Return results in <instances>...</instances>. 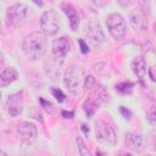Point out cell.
Returning a JSON list of instances; mask_svg holds the SVG:
<instances>
[{
	"label": "cell",
	"instance_id": "7",
	"mask_svg": "<svg viewBox=\"0 0 156 156\" xmlns=\"http://www.w3.org/2000/svg\"><path fill=\"white\" fill-rule=\"evenodd\" d=\"M85 34H87L88 39L90 40V43L94 45H99L100 43H102L105 40V34L101 29V26L95 20H91L87 23Z\"/></svg>",
	"mask_w": 156,
	"mask_h": 156
},
{
	"label": "cell",
	"instance_id": "24",
	"mask_svg": "<svg viewBox=\"0 0 156 156\" xmlns=\"http://www.w3.org/2000/svg\"><path fill=\"white\" fill-rule=\"evenodd\" d=\"M119 111L122 112V115H123L126 118H130L132 113H130V111H129V110H127L124 106H121V107H119Z\"/></svg>",
	"mask_w": 156,
	"mask_h": 156
},
{
	"label": "cell",
	"instance_id": "1",
	"mask_svg": "<svg viewBox=\"0 0 156 156\" xmlns=\"http://www.w3.org/2000/svg\"><path fill=\"white\" fill-rule=\"evenodd\" d=\"M46 46L48 40L43 32H32L23 39V52L32 61L43 58L46 52Z\"/></svg>",
	"mask_w": 156,
	"mask_h": 156
},
{
	"label": "cell",
	"instance_id": "25",
	"mask_svg": "<svg viewBox=\"0 0 156 156\" xmlns=\"http://www.w3.org/2000/svg\"><path fill=\"white\" fill-rule=\"evenodd\" d=\"M108 1H110V0H91V2H93L94 5H96V6H99V7L105 6Z\"/></svg>",
	"mask_w": 156,
	"mask_h": 156
},
{
	"label": "cell",
	"instance_id": "10",
	"mask_svg": "<svg viewBox=\"0 0 156 156\" xmlns=\"http://www.w3.org/2000/svg\"><path fill=\"white\" fill-rule=\"evenodd\" d=\"M61 65L62 58H57L55 56L49 57V60L45 61V73L54 80H57L61 73Z\"/></svg>",
	"mask_w": 156,
	"mask_h": 156
},
{
	"label": "cell",
	"instance_id": "18",
	"mask_svg": "<svg viewBox=\"0 0 156 156\" xmlns=\"http://www.w3.org/2000/svg\"><path fill=\"white\" fill-rule=\"evenodd\" d=\"M132 87H133L132 83H121V84H118V85L116 87V89H117V91H119L121 94H126V93H129V91L132 90Z\"/></svg>",
	"mask_w": 156,
	"mask_h": 156
},
{
	"label": "cell",
	"instance_id": "29",
	"mask_svg": "<svg viewBox=\"0 0 156 156\" xmlns=\"http://www.w3.org/2000/svg\"><path fill=\"white\" fill-rule=\"evenodd\" d=\"M154 29H155V34H156V23H155V26H154Z\"/></svg>",
	"mask_w": 156,
	"mask_h": 156
},
{
	"label": "cell",
	"instance_id": "17",
	"mask_svg": "<svg viewBox=\"0 0 156 156\" xmlns=\"http://www.w3.org/2000/svg\"><path fill=\"white\" fill-rule=\"evenodd\" d=\"M84 87L88 89V90H93L98 87V83H96V79L93 77V76H87L85 77V80H84Z\"/></svg>",
	"mask_w": 156,
	"mask_h": 156
},
{
	"label": "cell",
	"instance_id": "4",
	"mask_svg": "<svg viewBox=\"0 0 156 156\" xmlns=\"http://www.w3.org/2000/svg\"><path fill=\"white\" fill-rule=\"evenodd\" d=\"M40 28L45 35H55L60 29V18L54 10L45 11L40 17Z\"/></svg>",
	"mask_w": 156,
	"mask_h": 156
},
{
	"label": "cell",
	"instance_id": "19",
	"mask_svg": "<svg viewBox=\"0 0 156 156\" xmlns=\"http://www.w3.org/2000/svg\"><path fill=\"white\" fill-rule=\"evenodd\" d=\"M76 141H77V144H78V149H79L80 155H83V156H89V151H88V149L85 147L84 141H83L80 138H77Z\"/></svg>",
	"mask_w": 156,
	"mask_h": 156
},
{
	"label": "cell",
	"instance_id": "22",
	"mask_svg": "<svg viewBox=\"0 0 156 156\" xmlns=\"http://www.w3.org/2000/svg\"><path fill=\"white\" fill-rule=\"evenodd\" d=\"M135 0H117V2L122 6V7H129Z\"/></svg>",
	"mask_w": 156,
	"mask_h": 156
},
{
	"label": "cell",
	"instance_id": "21",
	"mask_svg": "<svg viewBox=\"0 0 156 156\" xmlns=\"http://www.w3.org/2000/svg\"><path fill=\"white\" fill-rule=\"evenodd\" d=\"M147 121L152 124V126H156V110H152L147 113Z\"/></svg>",
	"mask_w": 156,
	"mask_h": 156
},
{
	"label": "cell",
	"instance_id": "23",
	"mask_svg": "<svg viewBox=\"0 0 156 156\" xmlns=\"http://www.w3.org/2000/svg\"><path fill=\"white\" fill-rule=\"evenodd\" d=\"M78 43H79V45H80V51H82L83 54H87V52L89 51V49H88V46L85 45L84 40H83V39H79V40H78Z\"/></svg>",
	"mask_w": 156,
	"mask_h": 156
},
{
	"label": "cell",
	"instance_id": "14",
	"mask_svg": "<svg viewBox=\"0 0 156 156\" xmlns=\"http://www.w3.org/2000/svg\"><path fill=\"white\" fill-rule=\"evenodd\" d=\"M62 10L65 11V13L67 15V17L69 20V26H71L72 30H77L78 26H79V17H78V13H77L76 9L69 4H63Z\"/></svg>",
	"mask_w": 156,
	"mask_h": 156
},
{
	"label": "cell",
	"instance_id": "27",
	"mask_svg": "<svg viewBox=\"0 0 156 156\" xmlns=\"http://www.w3.org/2000/svg\"><path fill=\"white\" fill-rule=\"evenodd\" d=\"M82 129L84 130V133H85V134H88V133H89V129H87V126H84V124H82Z\"/></svg>",
	"mask_w": 156,
	"mask_h": 156
},
{
	"label": "cell",
	"instance_id": "26",
	"mask_svg": "<svg viewBox=\"0 0 156 156\" xmlns=\"http://www.w3.org/2000/svg\"><path fill=\"white\" fill-rule=\"evenodd\" d=\"M62 115H63L66 118H72V117H73V112H66V111H63Z\"/></svg>",
	"mask_w": 156,
	"mask_h": 156
},
{
	"label": "cell",
	"instance_id": "6",
	"mask_svg": "<svg viewBox=\"0 0 156 156\" xmlns=\"http://www.w3.org/2000/svg\"><path fill=\"white\" fill-rule=\"evenodd\" d=\"M27 16V6L23 4H15L6 10V23L12 27H18Z\"/></svg>",
	"mask_w": 156,
	"mask_h": 156
},
{
	"label": "cell",
	"instance_id": "15",
	"mask_svg": "<svg viewBox=\"0 0 156 156\" xmlns=\"http://www.w3.org/2000/svg\"><path fill=\"white\" fill-rule=\"evenodd\" d=\"M132 68H133L134 74L140 80H143L145 78V74H146V61H145L144 57H141V56L135 57L133 60V62H132Z\"/></svg>",
	"mask_w": 156,
	"mask_h": 156
},
{
	"label": "cell",
	"instance_id": "3",
	"mask_svg": "<svg viewBox=\"0 0 156 156\" xmlns=\"http://www.w3.org/2000/svg\"><path fill=\"white\" fill-rule=\"evenodd\" d=\"M95 138L96 140L106 146H113L116 144V133L104 121H98L95 122Z\"/></svg>",
	"mask_w": 156,
	"mask_h": 156
},
{
	"label": "cell",
	"instance_id": "16",
	"mask_svg": "<svg viewBox=\"0 0 156 156\" xmlns=\"http://www.w3.org/2000/svg\"><path fill=\"white\" fill-rule=\"evenodd\" d=\"M17 71L13 67H6L1 71L0 73V84L1 87H6L9 84H11L12 82H15L17 79Z\"/></svg>",
	"mask_w": 156,
	"mask_h": 156
},
{
	"label": "cell",
	"instance_id": "5",
	"mask_svg": "<svg viewBox=\"0 0 156 156\" xmlns=\"http://www.w3.org/2000/svg\"><path fill=\"white\" fill-rule=\"evenodd\" d=\"M106 26L110 34L115 39H122L127 30V24L124 18L119 13H111L106 18Z\"/></svg>",
	"mask_w": 156,
	"mask_h": 156
},
{
	"label": "cell",
	"instance_id": "13",
	"mask_svg": "<svg viewBox=\"0 0 156 156\" xmlns=\"http://www.w3.org/2000/svg\"><path fill=\"white\" fill-rule=\"evenodd\" d=\"M129 22L135 32H144L147 29V20L140 12H132L129 16Z\"/></svg>",
	"mask_w": 156,
	"mask_h": 156
},
{
	"label": "cell",
	"instance_id": "9",
	"mask_svg": "<svg viewBox=\"0 0 156 156\" xmlns=\"http://www.w3.org/2000/svg\"><path fill=\"white\" fill-rule=\"evenodd\" d=\"M69 41L66 37H60L52 41V55L57 58H62L68 54L69 51Z\"/></svg>",
	"mask_w": 156,
	"mask_h": 156
},
{
	"label": "cell",
	"instance_id": "11",
	"mask_svg": "<svg viewBox=\"0 0 156 156\" xmlns=\"http://www.w3.org/2000/svg\"><path fill=\"white\" fill-rule=\"evenodd\" d=\"M124 143L128 149H130L132 151H135V152H141L145 149L144 140H143L141 135H139L136 133H127Z\"/></svg>",
	"mask_w": 156,
	"mask_h": 156
},
{
	"label": "cell",
	"instance_id": "28",
	"mask_svg": "<svg viewBox=\"0 0 156 156\" xmlns=\"http://www.w3.org/2000/svg\"><path fill=\"white\" fill-rule=\"evenodd\" d=\"M34 2H35L37 5H40V6L43 5V1H41V0H34Z\"/></svg>",
	"mask_w": 156,
	"mask_h": 156
},
{
	"label": "cell",
	"instance_id": "2",
	"mask_svg": "<svg viewBox=\"0 0 156 156\" xmlns=\"http://www.w3.org/2000/svg\"><path fill=\"white\" fill-rule=\"evenodd\" d=\"M83 69L78 66H69L63 74V84L68 91L77 94L83 80Z\"/></svg>",
	"mask_w": 156,
	"mask_h": 156
},
{
	"label": "cell",
	"instance_id": "20",
	"mask_svg": "<svg viewBox=\"0 0 156 156\" xmlns=\"http://www.w3.org/2000/svg\"><path fill=\"white\" fill-rule=\"evenodd\" d=\"M52 95L55 96V99L58 101V102H62L65 100V94L60 90V89H52Z\"/></svg>",
	"mask_w": 156,
	"mask_h": 156
},
{
	"label": "cell",
	"instance_id": "8",
	"mask_svg": "<svg viewBox=\"0 0 156 156\" xmlns=\"http://www.w3.org/2000/svg\"><path fill=\"white\" fill-rule=\"evenodd\" d=\"M5 106H6V111L9 112L10 116H12V117L18 116V115L22 112V110H23V98H22V91L9 95Z\"/></svg>",
	"mask_w": 156,
	"mask_h": 156
},
{
	"label": "cell",
	"instance_id": "12",
	"mask_svg": "<svg viewBox=\"0 0 156 156\" xmlns=\"http://www.w3.org/2000/svg\"><path fill=\"white\" fill-rule=\"evenodd\" d=\"M17 134L22 139H33L37 136V127L30 122H21L17 126Z\"/></svg>",
	"mask_w": 156,
	"mask_h": 156
}]
</instances>
